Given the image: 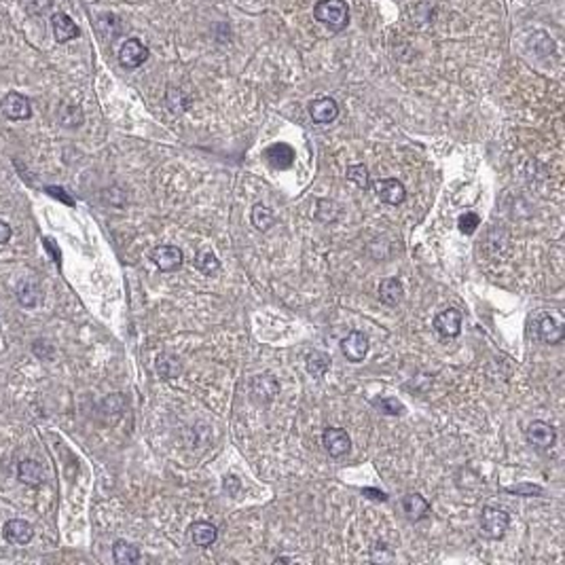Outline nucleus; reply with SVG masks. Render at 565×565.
<instances>
[{
    "label": "nucleus",
    "mask_w": 565,
    "mask_h": 565,
    "mask_svg": "<svg viewBox=\"0 0 565 565\" xmlns=\"http://www.w3.org/2000/svg\"><path fill=\"white\" fill-rule=\"evenodd\" d=\"M3 535L11 544H28L34 535V527L24 519H11L3 527Z\"/></svg>",
    "instance_id": "14"
},
{
    "label": "nucleus",
    "mask_w": 565,
    "mask_h": 565,
    "mask_svg": "<svg viewBox=\"0 0 565 565\" xmlns=\"http://www.w3.org/2000/svg\"><path fill=\"white\" fill-rule=\"evenodd\" d=\"M47 193H49L51 197H58L60 201H64V203H68V205H75V201H72L60 186H47Z\"/></svg>",
    "instance_id": "30"
},
{
    "label": "nucleus",
    "mask_w": 565,
    "mask_h": 565,
    "mask_svg": "<svg viewBox=\"0 0 565 565\" xmlns=\"http://www.w3.org/2000/svg\"><path fill=\"white\" fill-rule=\"evenodd\" d=\"M310 115L318 125L333 123L339 117V104L333 98H318L310 104Z\"/></svg>",
    "instance_id": "13"
},
{
    "label": "nucleus",
    "mask_w": 565,
    "mask_h": 565,
    "mask_svg": "<svg viewBox=\"0 0 565 565\" xmlns=\"http://www.w3.org/2000/svg\"><path fill=\"white\" fill-rule=\"evenodd\" d=\"M341 352L350 362H362L369 354V337L360 331H352L341 341Z\"/></svg>",
    "instance_id": "11"
},
{
    "label": "nucleus",
    "mask_w": 565,
    "mask_h": 565,
    "mask_svg": "<svg viewBox=\"0 0 565 565\" xmlns=\"http://www.w3.org/2000/svg\"><path fill=\"white\" fill-rule=\"evenodd\" d=\"M0 110H3L5 117L13 119V121H26L32 117V104L24 94L11 91L3 98L0 102Z\"/></svg>",
    "instance_id": "4"
},
{
    "label": "nucleus",
    "mask_w": 565,
    "mask_h": 565,
    "mask_svg": "<svg viewBox=\"0 0 565 565\" xmlns=\"http://www.w3.org/2000/svg\"><path fill=\"white\" fill-rule=\"evenodd\" d=\"M18 474H20L22 483H26V485H41V481H43V468L34 459L22 462L18 468Z\"/></svg>",
    "instance_id": "22"
},
{
    "label": "nucleus",
    "mask_w": 565,
    "mask_h": 565,
    "mask_svg": "<svg viewBox=\"0 0 565 565\" xmlns=\"http://www.w3.org/2000/svg\"><path fill=\"white\" fill-rule=\"evenodd\" d=\"M9 239H11V227L5 220H0V243H7Z\"/></svg>",
    "instance_id": "31"
},
{
    "label": "nucleus",
    "mask_w": 565,
    "mask_h": 565,
    "mask_svg": "<svg viewBox=\"0 0 565 565\" xmlns=\"http://www.w3.org/2000/svg\"><path fill=\"white\" fill-rule=\"evenodd\" d=\"M279 392V383L273 375L269 373H262V375H256L252 381H250V396L254 402L258 405H269Z\"/></svg>",
    "instance_id": "7"
},
{
    "label": "nucleus",
    "mask_w": 565,
    "mask_h": 565,
    "mask_svg": "<svg viewBox=\"0 0 565 565\" xmlns=\"http://www.w3.org/2000/svg\"><path fill=\"white\" fill-rule=\"evenodd\" d=\"M462 312L457 310H445L434 318V331L443 337V339H453L462 333Z\"/></svg>",
    "instance_id": "12"
},
{
    "label": "nucleus",
    "mask_w": 565,
    "mask_h": 565,
    "mask_svg": "<svg viewBox=\"0 0 565 565\" xmlns=\"http://www.w3.org/2000/svg\"><path fill=\"white\" fill-rule=\"evenodd\" d=\"M371 184H373L377 197L388 205H400L407 199V189L396 178H379V180L371 182Z\"/></svg>",
    "instance_id": "5"
},
{
    "label": "nucleus",
    "mask_w": 565,
    "mask_h": 565,
    "mask_svg": "<svg viewBox=\"0 0 565 565\" xmlns=\"http://www.w3.org/2000/svg\"><path fill=\"white\" fill-rule=\"evenodd\" d=\"M405 297L402 281L398 277H386L379 284V301L388 307H396Z\"/></svg>",
    "instance_id": "19"
},
{
    "label": "nucleus",
    "mask_w": 565,
    "mask_h": 565,
    "mask_svg": "<svg viewBox=\"0 0 565 565\" xmlns=\"http://www.w3.org/2000/svg\"><path fill=\"white\" fill-rule=\"evenodd\" d=\"M146 60H148V49L138 39H127L119 49V62L123 68L134 70V68L142 66Z\"/></svg>",
    "instance_id": "10"
},
{
    "label": "nucleus",
    "mask_w": 565,
    "mask_h": 565,
    "mask_svg": "<svg viewBox=\"0 0 565 565\" xmlns=\"http://www.w3.org/2000/svg\"><path fill=\"white\" fill-rule=\"evenodd\" d=\"M478 224H481V218H478V214H474V212H466V214H462L459 220H457L459 231L466 233V235H472V233L476 231Z\"/></svg>",
    "instance_id": "27"
},
{
    "label": "nucleus",
    "mask_w": 565,
    "mask_h": 565,
    "mask_svg": "<svg viewBox=\"0 0 565 565\" xmlns=\"http://www.w3.org/2000/svg\"><path fill=\"white\" fill-rule=\"evenodd\" d=\"M189 538L195 546L199 548H208L216 542L218 538V529L216 525L208 523V521H195L191 527H189Z\"/></svg>",
    "instance_id": "17"
},
{
    "label": "nucleus",
    "mask_w": 565,
    "mask_h": 565,
    "mask_svg": "<svg viewBox=\"0 0 565 565\" xmlns=\"http://www.w3.org/2000/svg\"><path fill=\"white\" fill-rule=\"evenodd\" d=\"M250 220H252V227L258 229V231H269L275 222V216H273V210L267 208L265 203H256L250 212Z\"/></svg>",
    "instance_id": "21"
},
{
    "label": "nucleus",
    "mask_w": 565,
    "mask_h": 565,
    "mask_svg": "<svg viewBox=\"0 0 565 565\" xmlns=\"http://www.w3.org/2000/svg\"><path fill=\"white\" fill-rule=\"evenodd\" d=\"M400 506H402V512L407 514V519L413 521V523L424 521V519L430 514V504H428V500H426L424 495H419V493H407V495L402 497Z\"/></svg>",
    "instance_id": "15"
},
{
    "label": "nucleus",
    "mask_w": 565,
    "mask_h": 565,
    "mask_svg": "<svg viewBox=\"0 0 565 565\" xmlns=\"http://www.w3.org/2000/svg\"><path fill=\"white\" fill-rule=\"evenodd\" d=\"M113 557H115L117 563H125V565L127 563H136L140 559V548L136 544L127 542V540H117L113 544Z\"/></svg>",
    "instance_id": "20"
},
{
    "label": "nucleus",
    "mask_w": 565,
    "mask_h": 565,
    "mask_svg": "<svg viewBox=\"0 0 565 565\" xmlns=\"http://www.w3.org/2000/svg\"><path fill=\"white\" fill-rule=\"evenodd\" d=\"M18 299H20V303L26 305V307H32V305L39 303V286L34 284L32 279L22 281L20 288H18Z\"/></svg>",
    "instance_id": "25"
},
{
    "label": "nucleus",
    "mask_w": 565,
    "mask_h": 565,
    "mask_svg": "<svg viewBox=\"0 0 565 565\" xmlns=\"http://www.w3.org/2000/svg\"><path fill=\"white\" fill-rule=\"evenodd\" d=\"M362 493H364V495H371V500H379V502L386 500V493H383V491H377V489H369V487H367V489H362Z\"/></svg>",
    "instance_id": "32"
},
{
    "label": "nucleus",
    "mask_w": 565,
    "mask_h": 565,
    "mask_svg": "<svg viewBox=\"0 0 565 565\" xmlns=\"http://www.w3.org/2000/svg\"><path fill=\"white\" fill-rule=\"evenodd\" d=\"M508 493H514V495H525V497H531V495H540L542 493V487L538 485H514V487H506Z\"/></svg>",
    "instance_id": "29"
},
{
    "label": "nucleus",
    "mask_w": 565,
    "mask_h": 565,
    "mask_svg": "<svg viewBox=\"0 0 565 565\" xmlns=\"http://www.w3.org/2000/svg\"><path fill=\"white\" fill-rule=\"evenodd\" d=\"M322 445L331 457H343L352 449V438L343 428H326L322 434Z\"/></svg>",
    "instance_id": "8"
},
{
    "label": "nucleus",
    "mask_w": 565,
    "mask_h": 565,
    "mask_svg": "<svg viewBox=\"0 0 565 565\" xmlns=\"http://www.w3.org/2000/svg\"><path fill=\"white\" fill-rule=\"evenodd\" d=\"M535 333H538V339L542 343H548V345H557L563 341L565 337V322L559 314L554 312H546L538 318L535 322Z\"/></svg>",
    "instance_id": "3"
},
{
    "label": "nucleus",
    "mask_w": 565,
    "mask_h": 565,
    "mask_svg": "<svg viewBox=\"0 0 565 565\" xmlns=\"http://www.w3.org/2000/svg\"><path fill=\"white\" fill-rule=\"evenodd\" d=\"M314 18L333 32H341L350 24V7L345 0H320L314 7Z\"/></svg>",
    "instance_id": "1"
},
{
    "label": "nucleus",
    "mask_w": 565,
    "mask_h": 565,
    "mask_svg": "<svg viewBox=\"0 0 565 565\" xmlns=\"http://www.w3.org/2000/svg\"><path fill=\"white\" fill-rule=\"evenodd\" d=\"M151 260L161 269V271H176L180 269L182 260H184V254L178 246H172V243H161V246H155L151 250Z\"/></svg>",
    "instance_id": "6"
},
{
    "label": "nucleus",
    "mask_w": 565,
    "mask_h": 565,
    "mask_svg": "<svg viewBox=\"0 0 565 565\" xmlns=\"http://www.w3.org/2000/svg\"><path fill=\"white\" fill-rule=\"evenodd\" d=\"M195 267L203 273V275H212L220 269V260L216 258L214 252L210 250H201L197 256H195Z\"/></svg>",
    "instance_id": "24"
},
{
    "label": "nucleus",
    "mask_w": 565,
    "mask_h": 565,
    "mask_svg": "<svg viewBox=\"0 0 565 565\" xmlns=\"http://www.w3.org/2000/svg\"><path fill=\"white\" fill-rule=\"evenodd\" d=\"M51 28H53V37H56L58 43H68V41H72V39H77L81 34L79 26L66 13H56L51 18Z\"/></svg>",
    "instance_id": "18"
},
{
    "label": "nucleus",
    "mask_w": 565,
    "mask_h": 565,
    "mask_svg": "<svg viewBox=\"0 0 565 565\" xmlns=\"http://www.w3.org/2000/svg\"><path fill=\"white\" fill-rule=\"evenodd\" d=\"M510 525V514L497 506H485L481 512V529L489 540H500Z\"/></svg>",
    "instance_id": "2"
},
{
    "label": "nucleus",
    "mask_w": 565,
    "mask_h": 565,
    "mask_svg": "<svg viewBox=\"0 0 565 565\" xmlns=\"http://www.w3.org/2000/svg\"><path fill=\"white\" fill-rule=\"evenodd\" d=\"M265 155H267V161L273 170H288L295 163V151L284 142L271 144Z\"/></svg>",
    "instance_id": "16"
},
{
    "label": "nucleus",
    "mask_w": 565,
    "mask_h": 565,
    "mask_svg": "<svg viewBox=\"0 0 565 565\" xmlns=\"http://www.w3.org/2000/svg\"><path fill=\"white\" fill-rule=\"evenodd\" d=\"M527 440L531 447H535L540 451H548L557 443V432L550 424L535 419L527 426Z\"/></svg>",
    "instance_id": "9"
},
{
    "label": "nucleus",
    "mask_w": 565,
    "mask_h": 565,
    "mask_svg": "<svg viewBox=\"0 0 565 565\" xmlns=\"http://www.w3.org/2000/svg\"><path fill=\"white\" fill-rule=\"evenodd\" d=\"M375 407H377L381 413H386V415H402V413H405L402 402L396 400V398H381V400L375 402Z\"/></svg>",
    "instance_id": "28"
},
{
    "label": "nucleus",
    "mask_w": 565,
    "mask_h": 565,
    "mask_svg": "<svg viewBox=\"0 0 565 565\" xmlns=\"http://www.w3.org/2000/svg\"><path fill=\"white\" fill-rule=\"evenodd\" d=\"M345 176H348V180L354 182L358 189H362V191L371 189V174H369L367 165H362V163H360V165H350L348 172H345Z\"/></svg>",
    "instance_id": "26"
},
{
    "label": "nucleus",
    "mask_w": 565,
    "mask_h": 565,
    "mask_svg": "<svg viewBox=\"0 0 565 565\" xmlns=\"http://www.w3.org/2000/svg\"><path fill=\"white\" fill-rule=\"evenodd\" d=\"M331 369V358L324 352H312L307 356V373L314 377H324V373Z\"/></svg>",
    "instance_id": "23"
}]
</instances>
